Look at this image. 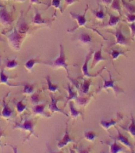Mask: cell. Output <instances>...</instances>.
<instances>
[{
    "mask_svg": "<svg viewBox=\"0 0 135 153\" xmlns=\"http://www.w3.org/2000/svg\"><path fill=\"white\" fill-rule=\"evenodd\" d=\"M23 39L24 35L18 30L17 27H15L14 30L7 35V40L10 46L15 51H18L20 50Z\"/></svg>",
    "mask_w": 135,
    "mask_h": 153,
    "instance_id": "obj_1",
    "label": "cell"
},
{
    "mask_svg": "<svg viewBox=\"0 0 135 153\" xmlns=\"http://www.w3.org/2000/svg\"><path fill=\"white\" fill-rule=\"evenodd\" d=\"M36 120L33 119H25L21 123H14V129H20L22 131H27L29 132V136L25 139V141L29 140V138L32 135L36 137H38V136L35 134L34 131V126H35Z\"/></svg>",
    "mask_w": 135,
    "mask_h": 153,
    "instance_id": "obj_2",
    "label": "cell"
},
{
    "mask_svg": "<svg viewBox=\"0 0 135 153\" xmlns=\"http://www.w3.org/2000/svg\"><path fill=\"white\" fill-rule=\"evenodd\" d=\"M50 65L52 66L54 69H59V68H64L66 70L67 74H69V69H68V64L66 62V56H65V52H64V49L63 47L62 44L60 45V54L59 56L53 60L51 63Z\"/></svg>",
    "mask_w": 135,
    "mask_h": 153,
    "instance_id": "obj_3",
    "label": "cell"
},
{
    "mask_svg": "<svg viewBox=\"0 0 135 153\" xmlns=\"http://www.w3.org/2000/svg\"><path fill=\"white\" fill-rule=\"evenodd\" d=\"M108 74H109V80H106L105 78H103L104 83H103V85L102 86V89L103 90H107L108 88H111L114 91L115 97H118L119 93H124V90L122 88H120L119 86L117 85L116 81L113 80L111 74L109 71H108Z\"/></svg>",
    "mask_w": 135,
    "mask_h": 153,
    "instance_id": "obj_4",
    "label": "cell"
},
{
    "mask_svg": "<svg viewBox=\"0 0 135 153\" xmlns=\"http://www.w3.org/2000/svg\"><path fill=\"white\" fill-rule=\"evenodd\" d=\"M13 22L10 12L7 11L5 6L0 5V24L3 26H9Z\"/></svg>",
    "mask_w": 135,
    "mask_h": 153,
    "instance_id": "obj_5",
    "label": "cell"
},
{
    "mask_svg": "<svg viewBox=\"0 0 135 153\" xmlns=\"http://www.w3.org/2000/svg\"><path fill=\"white\" fill-rule=\"evenodd\" d=\"M88 9V6H87V8H86L85 11H84V13H83V14H76V13H74V12H70V16L77 22V26L74 27L73 29H72V30H70L69 31H70L71 33H72L74 30H76V29L79 28V27L85 26L86 23H87V19H86V12H87Z\"/></svg>",
    "mask_w": 135,
    "mask_h": 153,
    "instance_id": "obj_6",
    "label": "cell"
},
{
    "mask_svg": "<svg viewBox=\"0 0 135 153\" xmlns=\"http://www.w3.org/2000/svg\"><path fill=\"white\" fill-rule=\"evenodd\" d=\"M93 53L92 50H90V52L88 53L87 56H86L85 61H84V63L83 64V66H82V74L84 76H87V77H94V76H97L98 75H100V73L103 71V69H106V67H103L102 69H100V72H98L96 74H91L88 71V63H89V61H90V57H91V54Z\"/></svg>",
    "mask_w": 135,
    "mask_h": 153,
    "instance_id": "obj_7",
    "label": "cell"
},
{
    "mask_svg": "<svg viewBox=\"0 0 135 153\" xmlns=\"http://www.w3.org/2000/svg\"><path fill=\"white\" fill-rule=\"evenodd\" d=\"M49 96L50 98H51V101H50L49 105V110L50 112H60V113H62V114L65 115L66 117H69L68 113H67L64 110H63L62 108H60L57 106V102H58L60 99V98L55 97L54 96L52 95L51 93H50Z\"/></svg>",
    "mask_w": 135,
    "mask_h": 153,
    "instance_id": "obj_8",
    "label": "cell"
},
{
    "mask_svg": "<svg viewBox=\"0 0 135 153\" xmlns=\"http://www.w3.org/2000/svg\"><path fill=\"white\" fill-rule=\"evenodd\" d=\"M116 129H117V131H118V135H117V136L113 139L118 141V142H119L120 143H122V144L123 146H125L126 148H129V150L133 152L134 147L133 145H132V143H131V141L129 140V139L127 138L125 135H123V134L122 133L121 131H119V128H116Z\"/></svg>",
    "mask_w": 135,
    "mask_h": 153,
    "instance_id": "obj_9",
    "label": "cell"
},
{
    "mask_svg": "<svg viewBox=\"0 0 135 153\" xmlns=\"http://www.w3.org/2000/svg\"><path fill=\"white\" fill-rule=\"evenodd\" d=\"M122 117H123L122 114H119L117 115L116 119L114 118V119H111L108 120H100V126L103 127V128H104L105 130L108 131L110 128H111V127L113 126H115L120 120H122Z\"/></svg>",
    "mask_w": 135,
    "mask_h": 153,
    "instance_id": "obj_10",
    "label": "cell"
},
{
    "mask_svg": "<svg viewBox=\"0 0 135 153\" xmlns=\"http://www.w3.org/2000/svg\"><path fill=\"white\" fill-rule=\"evenodd\" d=\"M69 143H76V141L74 140L72 138L71 136H70V135H69V129H68V126H67L66 124V128H65L64 135V136L57 142V148H60V149H62V148H64V147Z\"/></svg>",
    "mask_w": 135,
    "mask_h": 153,
    "instance_id": "obj_11",
    "label": "cell"
},
{
    "mask_svg": "<svg viewBox=\"0 0 135 153\" xmlns=\"http://www.w3.org/2000/svg\"><path fill=\"white\" fill-rule=\"evenodd\" d=\"M45 105L46 103H43V104H38L35 105L32 108V112L34 115L37 116H42L45 117H50L51 115L45 112Z\"/></svg>",
    "mask_w": 135,
    "mask_h": 153,
    "instance_id": "obj_12",
    "label": "cell"
},
{
    "mask_svg": "<svg viewBox=\"0 0 135 153\" xmlns=\"http://www.w3.org/2000/svg\"><path fill=\"white\" fill-rule=\"evenodd\" d=\"M116 38V45H126L129 44V40L128 38H126V36L124 35L123 33L122 32V30L119 28L116 30V32L114 33ZM114 44V45H115Z\"/></svg>",
    "mask_w": 135,
    "mask_h": 153,
    "instance_id": "obj_13",
    "label": "cell"
},
{
    "mask_svg": "<svg viewBox=\"0 0 135 153\" xmlns=\"http://www.w3.org/2000/svg\"><path fill=\"white\" fill-rule=\"evenodd\" d=\"M2 112H1V116H2L3 118L7 120L10 119L13 116V113H14V111L12 108H10L9 106V105L6 102V97L3 99L2 102Z\"/></svg>",
    "mask_w": 135,
    "mask_h": 153,
    "instance_id": "obj_14",
    "label": "cell"
},
{
    "mask_svg": "<svg viewBox=\"0 0 135 153\" xmlns=\"http://www.w3.org/2000/svg\"><path fill=\"white\" fill-rule=\"evenodd\" d=\"M36 64H44V65H49L48 62H43L41 60H40L39 58H31V59H29L27 62L25 63L24 66L26 69V70L28 72H32L33 67L35 66Z\"/></svg>",
    "mask_w": 135,
    "mask_h": 153,
    "instance_id": "obj_15",
    "label": "cell"
},
{
    "mask_svg": "<svg viewBox=\"0 0 135 153\" xmlns=\"http://www.w3.org/2000/svg\"><path fill=\"white\" fill-rule=\"evenodd\" d=\"M15 77H12V76H9L6 75L4 73V70L2 69L0 70V85L1 84H4V85H7V86H10V87H16V86H20L23 85V84H11L9 82L10 79H14Z\"/></svg>",
    "mask_w": 135,
    "mask_h": 153,
    "instance_id": "obj_16",
    "label": "cell"
},
{
    "mask_svg": "<svg viewBox=\"0 0 135 153\" xmlns=\"http://www.w3.org/2000/svg\"><path fill=\"white\" fill-rule=\"evenodd\" d=\"M78 40L83 45H88V44H91V43L92 42L93 38L91 33L83 32V33H81L79 35Z\"/></svg>",
    "mask_w": 135,
    "mask_h": 153,
    "instance_id": "obj_17",
    "label": "cell"
},
{
    "mask_svg": "<svg viewBox=\"0 0 135 153\" xmlns=\"http://www.w3.org/2000/svg\"><path fill=\"white\" fill-rule=\"evenodd\" d=\"M119 152H126V150L124 147H122L117 140H114L112 143H110V153H119Z\"/></svg>",
    "mask_w": 135,
    "mask_h": 153,
    "instance_id": "obj_18",
    "label": "cell"
},
{
    "mask_svg": "<svg viewBox=\"0 0 135 153\" xmlns=\"http://www.w3.org/2000/svg\"><path fill=\"white\" fill-rule=\"evenodd\" d=\"M102 46L100 47V49L97 51L94 52V55H93V61H92V65H91V68H94V67L96 65L99 63L101 61H106L107 58L103 57L102 55Z\"/></svg>",
    "mask_w": 135,
    "mask_h": 153,
    "instance_id": "obj_19",
    "label": "cell"
},
{
    "mask_svg": "<svg viewBox=\"0 0 135 153\" xmlns=\"http://www.w3.org/2000/svg\"><path fill=\"white\" fill-rule=\"evenodd\" d=\"M67 91H68V93H69V96H68V97H67L66 100V103L64 104V106H66L67 103H69L70 100H75L77 97H78V93L76 91H74V87L73 86H72L70 84H68V86H67Z\"/></svg>",
    "mask_w": 135,
    "mask_h": 153,
    "instance_id": "obj_20",
    "label": "cell"
},
{
    "mask_svg": "<svg viewBox=\"0 0 135 153\" xmlns=\"http://www.w3.org/2000/svg\"><path fill=\"white\" fill-rule=\"evenodd\" d=\"M33 23L34 25H41V24H46V25H49V21L47 20V19H43L41 17V14L38 10H36L35 14H34V17L33 19Z\"/></svg>",
    "mask_w": 135,
    "mask_h": 153,
    "instance_id": "obj_21",
    "label": "cell"
},
{
    "mask_svg": "<svg viewBox=\"0 0 135 153\" xmlns=\"http://www.w3.org/2000/svg\"><path fill=\"white\" fill-rule=\"evenodd\" d=\"M69 111H70V115H71V117H72L73 119H76L79 116H82L83 119V113L81 111H79L75 108L74 106V102L72 100H70L69 102Z\"/></svg>",
    "mask_w": 135,
    "mask_h": 153,
    "instance_id": "obj_22",
    "label": "cell"
},
{
    "mask_svg": "<svg viewBox=\"0 0 135 153\" xmlns=\"http://www.w3.org/2000/svg\"><path fill=\"white\" fill-rule=\"evenodd\" d=\"M45 81H46V84H47V90L49 91L50 93H56L57 91L59 90V85H58L52 84L49 76H45Z\"/></svg>",
    "mask_w": 135,
    "mask_h": 153,
    "instance_id": "obj_23",
    "label": "cell"
},
{
    "mask_svg": "<svg viewBox=\"0 0 135 153\" xmlns=\"http://www.w3.org/2000/svg\"><path fill=\"white\" fill-rule=\"evenodd\" d=\"M91 85V80H83V83L81 85L80 88V91L81 93L83 94H88L89 92V88Z\"/></svg>",
    "mask_w": 135,
    "mask_h": 153,
    "instance_id": "obj_24",
    "label": "cell"
},
{
    "mask_svg": "<svg viewBox=\"0 0 135 153\" xmlns=\"http://www.w3.org/2000/svg\"><path fill=\"white\" fill-rule=\"evenodd\" d=\"M23 91L22 93L24 95H32L34 93V86L35 85H30L28 83H23Z\"/></svg>",
    "mask_w": 135,
    "mask_h": 153,
    "instance_id": "obj_25",
    "label": "cell"
},
{
    "mask_svg": "<svg viewBox=\"0 0 135 153\" xmlns=\"http://www.w3.org/2000/svg\"><path fill=\"white\" fill-rule=\"evenodd\" d=\"M98 137V133L92 130H89V131H84V138L88 141L90 142H94L95 139Z\"/></svg>",
    "mask_w": 135,
    "mask_h": 153,
    "instance_id": "obj_26",
    "label": "cell"
},
{
    "mask_svg": "<svg viewBox=\"0 0 135 153\" xmlns=\"http://www.w3.org/2000/svg\"><path fill=\"white\" fill-rule=\"evenodd\" d=\"M120 19H121V15H119V16H115V15H113V14H110V19L109 22H108V23H107V26H116L117 24L119 22V21H120Z\"/></svg>",
    "mask_w": 135,
    "mask_h": 153,
    "instance_id": "obj_27",
    "label": "cell"
},
{
    "mask_svg": "<svg viewBox=\"0 0 135 153\" xmlns=\"http://www.w3.org/2000/svg\"><path fill=\"white\" fill-rule=\"evenodd\" d=\"M121 2H122V6L126 10L127 13L130 14H135V6L132 5L130 2H126L125 0H121Z\"/></svg>",
    "mask_w": 135,
    "mask_h": 153,
    "instance_id": "obj_28",
    "label": "cell"
},
{
    "mask_svg": "<svg viewBox=\"0 0 135 153\" xmlns=\"http://www.w3.org/2000/svg\"><path fill=\"white\" fill-rule=\"evenodd\" d=\"M18 62H17L16 59H7L6 62V69H14L18 66Z\"/></svg>",
    "mask_w": 135,
    "mask_h": 153,
    "instance_id": "obj_29",
    "label": "cell"
},
{
    "mask_svg": "<svg viewBox=\"0 0 135 153\" xmlns=\"http://www.w3.org/2000/svg\"><path fill=\"white\" fill-rule=\"evenodd\" d=\"M123 129H125L126 131H128L131 136L135 137V120L134 119L133 117H131V122L130 125L127 127V128H123Z\"/></svg>",
    "mask_w": 135,
    "mask_h": 153,
    "instance_id": "obj_30",
    "label": "cell"
},
{
    "mask_svg": "<svg viewBox=\"0 0 135 153\" xmlns=\"http://www.w3.org/2000/svg\"><path fill=\"white\" fill-rule=\"evenodd\" d=\"M15 106H16L17 112L18 114H21L22 112L26 109V105L23 103V100H19V101H16L15 103Z\"/></svg>",
    "mask_w": 135,
    "mask_h": 153,
    "instance_id": "obj_31",
    "label": "cell"
},
{
    "mask_svg": "<svg viewBox=\"0 0 135 153\" xmlns=\"http://www.w3.org/2000/svg\"><path fill=\"white\" fill-rule=\"evenodd\" d=\"M112 10L118 11L121 15V6H120V0H113L111 5Z\"/></svg>",
    "mask_w": 135,
    "mask_h": 153,
    "instance_id": "obj_32",
    "label": "cell"
},
{
    "mask_svg": "<svg viewBox=\"0 0 135 153\" xmlns=\"http://www.w3.org/2000/svg\"><path fill=\"white\" fill-rule=\"evenodd\" d=\"M92 13L95 15V18L98 20H100V21H102V20H103L105 19V15L106 14H105L104 11H103V9H100L99 10H96V11L95 10H92Z\"/></svg>",
    "mask_w": 135,
    "mask_h": 153,
    "instance_id": "obj_33",
    "label": "cell"
},
{
    "mask_svg": "<svg viewBox=\"0 0 135 153\" xmlns=\"http://www.w3.org/2000/svg\"><path fill=\"white\" fill-rule=\"evenodd\" d=\"M18 30L22 34H25L29 30L28 24L26 23L25 22H21V23L19 24L18 27Z\"/></svg>",
    "mask_w": 135,
    "mask_h": 153,
    "instance_id": "obj_34",
    "label": "cell"
},
{
    "mask_svg": "<svg viewBox=\"0 0 135 153\" xmlns=\"http://www.w3.org/2000/svg\"><path fill=\"white\" fill-rule=\"evenodd\" d=\"M110 54H111V56L112 59L113 60L118 59V57H119L120 55H123V56L126 57V55L125 54V52H124V51H121V50H111V52L110 53Z\"/></svg>",
    "mask_w": 135,
    "mask_h": 153,
    "instance_id": "obj_35",
    "label": "cell"
},
{
    "mask_svg": "<svg viewBox=\"0 0 135 153\" xmlns=\"http://www.w3.org/2000/svg\"><path fill=\"white\" fill-rule=\"evenodd\" d=\"M30 101L33 105H38V104H40L39 101H40V96H39V93H34L33 94L30 95Z\"/></svg>",
    "mask_w": 135,
    "mask_h": 153,
    "instance_id": "obj_36",
    "label": "cell"
},
{
    "mask_svg": "<svg viewBox=\"0 0 135 153\" xmlns=\"http://www.w3.org/2000/svg\"><path fill=\"white\" fill-rule=\"evenodd\" d=\"M88 100H89V98L83 97H80V96H78V97L76 99V103L80 105H85L88 102Z\"/></svg>",
    "mask_w": 135,
    "mask_h": 153,
    "instance_id": "obj_37",
    "label": "cell"
},
{
    "mask_svg": "<svg viewBox=\"0 0 135 153\" xmlns=\"http://www.w3.org/2000/svg\"><path fill=\"white\" fill-rule=\"evenodd\" d=\"M51 5L53 7H55L56 9H60V11L63 12V9H62L61 7V0H52Z\"/></svg>",
    "mask_w": 135,
    "mask_h": 153,
    "instance_id": "obj_38",
    "label": "cell"
},
{
    "mask_svg": "<svg viewBox=\"0 0 135 153\" xmlns=\"http://www.w3.org/2000/svg\"><path fill=\"white\" fill-rule=\"evenodd\" d=\"M126 17V21L131 23H134L135 22V14H130V13H126L125 14Z\"/></svg>",
    "mask_w": 135,
    "mask_h": 153,
    "instance_id": "obj_39",
    "label": "cell"
},
{
    "mask_svg": "<svg viewBox=\"0 0 135 153\" xmlns=\"http://www.w3.org/2000/svg\"><path fill=\"white\" fill-rule=\"evenodd\" d=\"M77 153H90V148H78Z\"/></svg>",
    "mask_w": 135,
    "mask_h": 153,
    "instance_id": "obj_40",
    "label": "cell"
},
{
    "mask_svg": "<svg viewBox=\"0 0 135 153\" xmlns=\"http://www.w3.org/2000/svg\"><path fill=\"white\" fill-rule=\"evenodd\" d=\"M5 136V131H3L1 128H0V148H1V151H2V142H1V138H2V136Z\"/></svg>",
    "mask_w": 135,
    "mask_h": 153,
    "instance_id": "obj_41",
    "label": "cell"
},
{
    "mask_svg": "<svg viewBox=\"0 0 135 153\" xmlns=\"http://www.w3.org/2000/svg\"><path fill=\"white\" fill-rule=\"evenodd\" d=\"M129 26H130V28H131V36H132V38H133L134 36L135 35V24L131 23Z\"/></svg>",
    "mask_w": 135,
    "mask_h": 153,
    "instance_id": "obj_42",
    "label": "cell"
},
{
    "mask_svg": "<svg viewBox=\"0 0 135 153\" xmlns=\"http://www.w3.org/2000/svg\"><path fill=\"white\" fill-rule=\"evenodd\" d=\"M65 1V3H66V7L69 6V5L73 4L74 2H78V0H64Z\"/></svg>",
    "mask_w": 135,
    "mask_h": 153,
    "instance_id": "obj_43",
    "label": "cell"
},
{
    "mask_svg": "<svg viewBox=\"0 0 135 153\" xmlns=\"http://www.w3.org/2000/svg\"><path fill=\"white\" fill-rule=\"evenodd\" d=\"M10 147L12 148V149H13V152H14V153H18V148H17V147H14V146L13 145H10V144H9Z\"/></svg>",
    "mask_w": 135,
    "mask_h": 153,
    "instance_id": "obj_44",
    "label": "cell"
},
{
    "mask_svg": "<svg viewBox=\"0 0 135 153\" xmlns=\"http://www.w3.org/2000/svg\"><path fill=\"white\" fill-rule=\"evenodd\" d=\"M31 3H34V4H41V2L39 0H30Z\"/></svg>",
    "mask_w": 135,
    "mask_h": 153,
    "instance_id": "obj_45",
    "label": "cell"
},
{
    "mask_svg": "<svg viewBox=\"0 0 135 153\" xmlns=\"http://www.w3.org/2000/svg\"><path fill=\"white\" fill-rule=\"evenodd\" d=\"M112 1H113V0H102V2L107 5L110 4V3H111Z\"/></svg>",
    "mask_w": 135,
    "mask_h": 153,
    "instance_id": "obj_46",
    "label": "cell"
},
{
    "mask_svg": "<svg viewBox=\"0 0 135 153\" xmlns=\"http://www.w3.org/2000/svg\"><path fill=\"white\" fill-rule=\"evenodd\" d=\"M49 153H63L61 152H55V151H52L49 148Z\"/></svg>",
    "mask_w": 135,
    "mask_h": 153,
    "instance_id": "obj_47",
    "label": "cell"
},
{
    "mask_svg": "<svg viewBox=\"0 0 135 153\" xmlns=\"http://www.w3.org/2000/svg\"><path fill=\"white\" fill-rule=\"evenodd\" d=\"M69 153H76L73 148H69Z\"/></svg>",
    "mask_w": 135,
    "mask_h": 153,
    "instance_id": "obj_48",
    "label": "cell"
},
{
    "mask_svg": "<svg viewBox=\"0 0 135 153\" xmlns=\"http://www.w3.org/2000/svg\"><path fill=\"white\" fill-rule=\"evenodd\" d=\"M2 65V62H1V56H0V65Z\"/></svg>",
    "mask_w": 135,
    "mask_h": 153,
    "instance_id": "obj_49",
    "label": "cell"
},
{
    "mask_svg": "<svg viewBox=\"0 0 135 153\" xmlns=\"http://www.w3.org/2000/svg\"><path fill=\"white\" fill-rule=\"evenodd\" d=\"M0 41H2V39H1V38H0Z\"/></svg>",
    "mask_w": 135,
    "mask_h": 153,
    "instance_id": "obj_50",
    "label": "cell"
}]
</instances>
